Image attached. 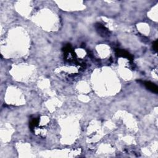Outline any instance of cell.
I'll return each instance as SVG.
<instances>
[{
	"label": "cell",
	"mask_w": 158,
	"mask_h": 158,
	"mask_svg": "<svg viewBox=\"0 0 158 158\" xmlns=\"http://www.w3.org/2000/svg\"><path fill=\"white\" fill-rule=\"evenodd\" d=\"M96 29L97 30L98 33L101 35L102 37H108L109 35V30L107 29L104 25H103L101 24H97L95 25Z\"/></svg>",
	"instance_id": "6da1fadb"
},
{
	"label": "cell",
	"mask_w": 158,
	"mask_h": 158,
	"mask_svg": "<svg viewBox=\"0 0 158 158\" xmlns=\"http://www.w3.org/2000/svg\"><path fill=\"white\" fill-rule=\"evenodd\" d=\"M143 84L145 86V87L150 91H151V92H153L155 93H157L158 92V88L157 86L153 83L151 82V81H143Z\"/></svg>",
	"instance_id": "7a4b0ae2"
},
{
	"label": "cell",
	"mask_w": 158,
	"mask_h": 158,
	"mask_svg": "<svg viewBox=\"0 0 158 158\" xmlns=\"http://www.w3.org/2000/svg\"><path fill=\"white\" fill-rule=\"evenodd\" d=\"M116 54L118 55V56L126 58L130 61H132V58H132V56L131 54H130L128 52H125V51L118 49H116Z\"/></svg>",
	"instance_id": "3957f363"
},
{
	"label": "cell",
	"mask_w": 158,
	"mask_h": 158,
	"mask_svg": "<svg viewBox=\"0 0 158 158\" xmlns=\"http://www.w3.org/2000/svg\"><path fill=\"white\" fill-rule=\"evenodd\" d=\"M38 123H39V119L37 118H33L30 122V129L32 130V129H35V128H37L38 125Z\"/></svg>",
	"instance_id": "277c9868"
},
{
	"label": "cell",
	"mask_w": 158,
	"mask_h": 158,
	"mask_svg": "<svg viewBox=\"0 0 158 158\" xmlns=\"http://www.w3.org/2000/svg\"><path fill=\"white\" fill-rule=\"evenodd\" d=\"M152 48H153V49L155 51V52H157V40H156L155 42H153V44H152Z\"/></svg>",
	"instance_id": "5b68a950"
}]
</instances>
